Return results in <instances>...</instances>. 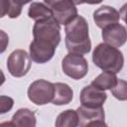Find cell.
I'll return each mask as SVG.
<instances>
[{
    "label": "cell",
    "mask_w": 127,
    "mask_h": 127,
    "mask_svg": "<svg viewBox=\"0 0 127 127\" xmlns=\"http://www.w3.org/2000/svg\"><path fill=\"white\" fill-rule=\"evenodd\" d=\"M92 61L103 71H110L115 74L122 69L124 64L122 52L105 43L98 44L95 47L92 53Z\"/></svg>",
    "instance_id": "obj_2"
},
{
    "label": "cell",
    "mask_w": 127,
    "mask_h": 127,
    "mask_svg": "<svg viewBox=\"0 0 127 127\" xmlns=\"http://www.w3.org/2000/svg\"><path fill=\"white\" fill-rule=\"evenodd\" d=\"M73 97V91L71 87L64 82L54 83V97L53 104L55 105H65L71 102Z\"/></svg>",
    "instance_id": "obj_13"
},
{
    "label": "cell",
    "mask_w": 127,
    "mask_h": 127,
    "mask_svg": "<svg viewBox=\"0 0 127 127\" xmlns=\"http://www.w3.org/2000/svg\"><path fill=\"white\" fill-rule=\"evenodd\" d=\"M126 87H127L126 81L123 79H118L116 85L110 90H111V93L113 94V96L115 98H117L118 100H121V101H125L127 99Z\"/></svg>",
    "instance_id": "obj_18"
},
{
    "label": "cell",
    "mask_w": 127,
    "mask_h": 127,
    "mask_svg": "<svg viewBox=\"0 0 127 127\" xmlns=\"http://www.w3.org/2000/svg\"><path fill=\"white\" fill-rule=\"evenodd\" d=\"M5 82V75L3 73V71L0 69V86Z\"/></svg>",
    "instance_id": "obj_25"
},
{
    "label": "cell",
    "mask_w": 127,
    "mask_h": 127,
    "mask_svg": "<svg viewBox=\"0 0 127 127\" xmlns=\"http://www.w3.org/2000/svg\"><path fill=\"white\" fill-rule=\"evenodd\" d=\"M85 127H108V125L104 122V120H95L89 122Z\"/></svg>",
    "instance_id": "obj_23"
},
{
    "label": "cell",
    "mask_w": 127,
    "mask_h": 127,
    "mask_svg": "<svg viewBox=\"0 0 127 127\" xmlns=\"http://www.w3.org/2000/svg\"><path fill=\"white\" fill-rule=\"evenodd\" d=\"M27 93L33 103L37 105L48 104L52 102L54 97V83L45 79H37L30 84Z\"/></svg>",
    "instance_id": "obj_6"
},
{
    "label": "cell",
    "mask_w": 127,
    "mask_h": 127,
    "mask_svg": "<svg viewBox=\"0 0 127 127\" xmlns=\"http://www.w3.org/2000/svg\"><path fill=\"white\" fill-rule=\"evenodd\" d=\"M25 5V2H15V1H10L9 0V7L7 11V15L9 18L14 19L18 18L22 12V8Z\"/></svg>",
    "instance_id": "obj_19"
},
{
    "label": "cell",
    "mask_w": 127,
    "mask_h": 127,
    "mask_svg": "<svg viewBox=\"0 0 127 127\" xmlns=\"http://www.w3.org/2000/svg\"><path fill=\"white\" fill-rule=\"evenodd\" d=\"M14 105V99L7 95H0V114L9 112Z\"/></svg>",
    "instance_id": "obj_20"
},
{
    "label": "cell",
    "mask_w": 127,
    "mask_h": 127,
    "mask_svg": "<svg viewBox=\"0 0 127 127\" xmlns=\"http://www.w3.org/2000/svg\"><path fill=\"white\" fill-rule=\"evenodd\" d=\"M107 99L105 91L100 90L91 84L84 86L79 94V100L81 106L87 108H100Z\"/></svg>",
    "instance_id": "obj_8"
},
{
    "label": "cell",
    "mask_w": 127,
    "mask_h": 127,
    "mask_svg": "<svg viewBox=\"0 0 127 127\" xmlns=\"http://www.w3.org/2000/svg\"><path fill=\"white\" fill-rule=\"evenodd\" d=\"M120 13L113 7L102 5L93 12V21L100 29L118 23L120 20Z\"/></svg>",
    "instance_id": "obj_11"
},
{
    "label": "cell",
    "mask_w": 127,
    "mask_h": 127,
    "mask_svg": "<svg viewBox=\"0 0 127 127\" xmlns=\"http://www.w3.org/2000/svg\"><path fill=\"white\" fill-rule=\"evenodd\" d=\"M45 4L51 9L54 19L60 25H66L77 16L75 3L70 0H46Z\"/></svg>",
    "instance_id": "obj_4"
},
{
    "label": "cell",
    "mask_w": 127,
    "mask_h": 127,
    "mask_svg": "<svg viewBox=\"0 0 127 127\" xmlns=\"http://www.w3.org/2000/svg\"><path fill=\"white\" fill-rule=\"evenodd\" d=\"M34 40L50 44L57 48L61 42V25L54 17L36 21L33 27Z\"/></svg>",
    "instance_id": "obj_3"
},
{
    "label": "cell",
    "mask_w": 127,
    "mask_h": 127,
    "mask_svg": "<svg viewBox=\"0 0 127 127\" xmlns=\"http://www.w3.org/2000/svg\"><path fill=\"white\" fill-rule=\"evenodd\" d=\"M56 49L54 46L33 40L30 44L29 50H30V59L31 61L37 63V64H45L52 60V58L55 55Z\"/></svg>",
    "instance_id": "obj_10"
},
{
    "label": "cell",
    "mask_w": 127,
    "mask_h": 127,
    "mask_svg": "<svg viewBox=\"0 0 127 127\" xmlns=\"http://www.w3.org/2000/svg\"><path fill=\"white\" fill-rule=\"evenodd\" d=\"M62 69L70 78L81 79L88 72V63L82 55L68 53L63 59Z\"/></svg>",
    "instance_id": "obj_5"
},
{
    "label": "cell",
    "mask_w": 127,
    "mask_h": 127,
    "mask_svg": "<svg viewBox=\"0 0 127 127\" xmlns=\"http://www.w3.org/2000/svg\"><path fill=\"white\" fill-rule=\"evenodd\" d=\"M32 61L25 50H15L10 54L7 60V68L14 77H22L28 73L31 68Z\"/></svg>",
    "instance_id": "obj_7"
},
{
    "label": "cell",
    "mask_w": 127,
    "mask_h": 127,
    "mask_svg": "<svg viewBox=\"0 0 127 127\" xmlns=\"http://www.w3.org/2000/svg\"><path fill=\"white\" fill-rule=\"evenodd\" d=\"M28 16L36 21L53 17L51 9L45 4V2H32L28 10Z\"/></svg>",
    "instance_id": "obj_16"
},
{
    "label": "cell",
    "mask_w": 127,
    "mask_h": 127,
    "mask_svg": "<svg viewBox=\"0 0 127 127\" xmlns=\"http://www.w3.org/2000/svg\"><path fill=\"white\" fill-rule=\"evenodd\" d=\"M117 81L118 78L115 73L110 71H103L91 81V85L105 91L107 89H112L116 85Z\"/></svg>",
    "instance_id": "obj_15"
},
{
    "label": "cell",
    "mask_w": 127,
    "mask_h": 127,
    "mask_svg": "<svg viewBox=\"0 0 127 127\" xmlns=\"http://www.w3.org/2000/svg\"><path fill=\"white\" fill-rule=\"evenodd\" d=\"M75 111L77 114L79 127H85L89 122H92L95 120H104V117H105L103 107L87 108L80 105Z\"/></svg>",
    "instance_id": "obj_12"
},
{
    "label": "cell",
    "mask_w": 127,
    "mask_h": 127,
    "mask_svg": "<svg viewBox=\"0 0 127 127\" xmlns=\"http://www.w3.org/2000/svg\"><path fill=\"white\" fill-rule=\"evenodd\" d=\"M56 127H77L78 118L76 111L73 109H66L61 112L55 122Z\"/></svg>",
    "instance_id": "obj_17"
},
{
    "label": "cell",
    "mask_w": 127,
    "mask_h": 127,
    "mask_svg": "<svg viewBox=\"0 0 127 127\" xmlns=\"http://www.w3.org/2000/svg\"><path fill=\"white\" fill-rule=\"evenodd\" d=\"M0 127H14V125L10 121H5V122L0 123Z\"/></svg>",
    "instance_id": "obj_24"
},
{
    "label": "cell",
    "mask_w": 127,
    "mask_h": 127,
    "mask_svg": "<svg viewBox=\"0 0 127 127\" xmlns=\"http://www.w3.org/2000/svg\"><path fill=\"white\" fill-rule=\"evenodd\" d=\"M9 45V37L6 32L0 30V54H3Z\"/></svg>",
    "instance_id": "obj_21"
},
{
    "label": "cell",
    "mask_w": 127,
    "mask_h": 127,
    "mask_svg": "<svg viewBox=\"0 0 127 127\" xmlns=\"http://www.w3.org/2000/svg\"><path fill=\"white\" fill-rule=\"evenodd\" d=\"M65 47L68 53L85 55L91 50V42L88 34V23L80 15L67 23L64 27Z\"/></svg>",
    "instance_id": "obj_1"
},
{
    "label": "cell",
    "mask_w": 127,
    "mask_h": 127,
    "mask_svg": "<svg viewBox=\"0 0 127 127\" xmlns=\"http://www.w3.org/2000/svg\"><path fill=\"white\" fill-rule=\"evenodd\" d=\"M101 36L105 44L114 48H119L123 46L127 40L126 28L119 23L112 24L102 29Z\"/></svg>",
    "instance_id": "obj_9"
},
{
    "label": "cell",
    "mask_w": 127,
    "mask_h": 127,
    "mask_svg": "<svg viewBox=\"0 0 127 127\" xmlns=\"http://www.w3.org/2000/svg\"><path fill=\"white\" fill-rule=\"evenodd\" d=\"M14 127H36L37 119L35 113L29 108H20L12 116Z\"/></svg>",
    "instance_id": "obj_14"
},
{
    "label": "cell",
    "mask_w": 127,
    "mask_h": 127,
    "mask_svg": "<svg viewBox=\"0 0 127 127\" xmlns=\"http://www.w3.org/2000/svg\"><path fill=\"white\" fill-rule=\"evenodd\" d=\"M9 7V0H0V18H3L7 15Z\"/></svg>",
    "instance_id": "obj_22"
}]
</instances>
